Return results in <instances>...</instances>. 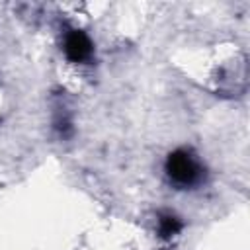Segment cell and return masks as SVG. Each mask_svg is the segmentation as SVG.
I'll return each mask as SVG.
<instances>
[{
    "label": "cell",
    "instance_id": "3957f363",
    "mask_svg": "<svg viewBox=\"0 0 250 250\" xmlns=\"http://www.w3.org/2000/svg\"><path fill=\"white\" fill-rule=\"evenodd\" d=\"M182 230V221L170 213H164L158 217V236L160 238H172Z\"/></svg>",
    "mask_w": 250,
    "mask_h": 250
},
{
    "label": "cell",
    "instance_id": "6da1fadb",
    "mask_svg": "<svg viewBox=\"0 0 250 250\" xmlns=\"http://www.w3.org/2000/svg\"><path fill=\"white\" fill-rule=\"evenodd\" d=\"M164 168H166V176L170 178V182H174L180 188H193L205 176L203 166L195 160V156L189 150H184V148L170 152Z\"/></svg>",
    "mask_w": 250,
    "mask_h": 250
},
{
    "label": "cell",
    "instance_id": "7a4b0ae2",
    "mask_svg": "<svg viewBox=\"0 0 250 250\" xmlns=\"http://www.w3.org/2000/svg\"><path fill=\"white\" fill-rule=\"evenodd\" d=\"M94 53L90 37L80 29H70L64 37V55L70 62H86Z\"/></svg>",
    "mask_w": 250,
    "mask_h": 250
}]
</instances>
